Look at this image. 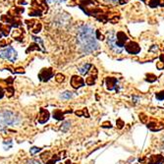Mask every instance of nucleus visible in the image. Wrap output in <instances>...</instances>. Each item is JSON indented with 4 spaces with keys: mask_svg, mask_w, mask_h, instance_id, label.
Listing matches in <instances>:
<instances>
[{
    "mask_svg": "<svg viewBox=\"0 0 164 164\" xmlns=\"http://www.w3.org/2000/svg\"><path fill=\"white\" fill-rule=\"evenodd\" d=\"M77 44L83 53H94L99 49L94 31L91 25H83L77 32Z\"/></svg>",
    "mask_w": 164,
    "mask_h": 164,
    "instance_id": "1",
    "label": "nucleus"
},
{
    "mask_svg": "<svg viewBox=\"0 0 164 164\" xmlns=\"http://www.w3.org/2000/svg\"><path fill=\"white\" fill-rule=\"evenodd\" d=\"M47 3L45 0H32V7L29 9V16L41 17L47 12Z\"/></svg>",
    "mask_w": 164,
    "mask_h": 164,
    "instance_id": "2",
    "label": "nucleus"
},
{
    "mask_svg": "<svg viewBox=\"0 0 164 164\" xmlns=\"http://www.w3.org/2000/svg\"><path fill=\"white\" fill-rule=\"evenodd\" d=\"M0 117L2 118L3 122L6 126H16L20 123V117H18L16 113L10 110H4L0 113Z\"/></svg>",
    "mask_w": 164,
    "mask_h": 164,
    "instance_id": "3",
    "label": "nucleus"
},
{
    "mask_svg": "<svg viewBox=\"0 0 164 164\" xmlns=\"http://www.w3.org/2000/svg\"><path fill=\"white\" fill-rule=\"evenodd\" d=\"M17 51L12 46H7L5 49H2L0 51V57L11 62H15L17 59Z\"/></svg>",
    "mask_w": 164,
    "mask_h": 164,
    "instance_id": "4",
    "label": "nucleus"
},
{
    "mask_svg": "<svg viewBox=\"0 0 164 164\" xmlns=\"http://www.w3.org/2000/svg\"><path fill=\"white\" fill-rule=\"evenodd\" d=\"M25 22L27 25H28V29L32 32V34H38V32L41 31V29H42L41 23L37 22V21H35V20H31V21L26 20Z\"/></svg>",
    "mask_w": 164,
    "mask_h": 164,
    "instance_id": "5",
    "label": "nucleus"
},
{
    "mask_svg": "<svg viewBox=\"0 0 164 164\" xmlns=\"http://www.w3.org/2000/svg\"><path fill=\"white\" fill-rule=\"evenodd\" d=\"M53 75H54V73H53V70L51 68L42 69L40 71V73L38 74V79H40L41 82H47L52 78Z\"/></svg>",
    "mask_w": 164,
    "mask_h": 164,
    "instance_id": "6",
    "label": "nucleus"
},
{
    "mask_svg": "<svg viewBox=\"0 0 164 164\" xmlns=\"http://www.w3.org/2000/svg\"><path fill=\"white\" fill-rule=\"evenodd\" d=\"M115 35H116V34L114 32H110V34L108 35V37H107V43H108L109 47L112 50H114V51L117 53H120L122 51V48H119V47L115 44Z\"/></svg>",
    "mask_w": 164,
    "mask_h": 164,
    "instance_id": "7",
    "label": "nucleus"
},
{
    "mask_svg": "<svg viewBox=\"0 0 164 164\" xmlns=\"http://www.w3.org/2000/svg\"><path fill=\"white\" fill-rule=\"evenodd\" d=\"M127 40H128V37L125 35V32H118L117 34H116V35H115V44L119 47V48H122Z\"/></svg>",
    "mask_w": 164,
    "mask_h": 164,
    "instance_id": "8",
    "label": "nucleus"
},
{
    "mask_svg": "<svg viewBox=\"0 0 164 164\" xmlns=\"http://www.w3.org/2000/svg\"><path fill=\"white\" fill-rule=\"evenodd\" d=\"M126 51L130 54H138L141 51V47L139 46V44L135 42V41H131L126 45Z\"/></svg>",
    "mask_w": 164,
    "mask_h": 164,
    "instance_id": "9",
    "label": "nucleus"
},
{
    "mask_svg": "<svg viewBox=\"0 0 164 164\" xmlns=\"http://www.w3.org/2000/svg\"><path fill=\"white\" fill-rule=\"evenodd\" d=\"M71 86H72L74 88H82V86H85V81H83V78H81V77H79V76H73L72 79H71Z\"/></svg>",
    "mask_w": 164,
    "mask_h": 164,
    "instance_id": "10",
    "label": "nucleus"
},
{
    "mask_svg": "<svg viewBox=\"0 0 164 164\" xmlns=\"http://www.w3.org/2000/svg\"><path fill=\"white\" fill-rule=\"evenodd\" d=\"M49 112L46 109L40 108V116H38V123L44 124L49 120Z\"/></svg>",
    "mask_w": 164,
    "mask_h": 164,
    "instance_id": "11",
    "label": "nucleus"
},
{
    "mask_svg": "<svg viewBox=\"0 0 164 164\" xmlns=\"http://www.w3.org/2000/svg\"><path fill=\"white\" fill-rule=\"evenodd\" d=\"M117 85V79L113 77H107L106 78V86L109 91H113L115 88V86Z\"/></svg>",
    "mask_w": 164,
    "mask_h": 164,
    "instance_id": "12",
    "label": "nucleus"
},
{
    "mask_svg": "<svg viewBox=\"0 0 164 164\" xmlns=\"http://www.w3.org/2000/svg\"><path fill=\"white\" fill-rule=\"evenodd\" d=\"M71 113L72 112V110H69V111H66V112H62L60 109H56L53 111V118H55L56 120H63L64 119V114L65 113Z\"/></svg>",
    "mask_w": 164,
    "mask_h": 164,
    "instance_id": "13",
    "label": "nucleus"
},
{
    "mask_svg": "<svg viewBox=\"0 0 164 164\" xmlns=\"http://www.w3.org/2000/svg\"><path fill=\"white\" fill-rule=\"evenodd\" d=\"M10 29H11V27L9 25H4L3 23H0V32L2 34V35H4V37H8L9 34H10Z\"/></svg>",
    "mask_w": 164,
    "mask_h": 164,
    "instance_id": "14",
    "label": "nucleus"
},
{
    "mask_svg": "<svg viewBox=\"0 0 164 164\" xmlns=\"http://www.w3.org/2000/svg\"><path fill=\"white\" fill-rule=\"evenodd\" d=\"M163 160L161 155H152L150 156V159L148 161V164H158Z\"/></svg>",
    "mask_w": 164,
    "mask_h": 164,
    "instance_id": "15",
    "label": "nucleus"
},
{
    "mask_svg": "<svg viewBox=\"0 0 164 164\" xmlns=\"http://www.w3.org/2000/svg\"><path fill=\"white\" fill-rule=\"evenodd\" d=\"M34 50H38V51H40V50H42V49H41V47L40 46V44L34 42V43L29 44L28 49L26 50V53H29L31 51H34Z\"/></svg>",
    "mask_w": 164,
    "mask_h": 164,
    "instance_id": "16",
    "label": "nucleus"
},
{
    "mask_svg": "<svg viewBox=\"0 0 164 164\" xmlns=\"http://www.w3.org/2000/svg\"><path fill=\"white\" fill-rule=\"evenodd\" d=\"M92 68V65L91 64H85L83 67H80L79 68V72L83 74V75H85V74L88 73L89 72V69Z\"/></svg>",
    "mask_w": 164,
    "mask_h": 164,
    "instance_id": "17",
    "label": "nucleus"
},
{
    "mask_svg": "<svg viewBox=\"0 0 164 164\" xmlns=\"http://www.w3.org/2000/svg\"><path fill=\"white\" fill-rule=\"evenodd\" d=\"M24 35V29H15L13 31V34H12V37L15 38V40H19Z\"/></svg>",
    "mask_w": 164,
    "mask_h": 164,
    "instance_id": "18",
    "label": "nucleus"
},
{
    "mask_svg": "<svg viewBox=\"0 0 164 164\" xmlns=\"http://www.w3.org/2000/svg\"><path fill=\"white\" fill-rule=\"evenodd\" d=\"M50 155H51V153H50L49 151H45V152H43V153L40 155V158L43 160L44 163H46V162L48 161V160L52 157V156H50Z\"/></svg>",
    "mask_w": 164,
    "mask_h": 164,
    "instance_id": "19",
    "label": "nucleus"
},
{
    "mask_svg": "<svg viewBox=\"0 0 164 164\" xmlns=\"http://www.w3.org/2000/svg\"><path fill=\"white\" fill-rule=\"evenodd\" d=\"M70 126H71V123H70V122H69V121H66V122H64V123L61 125L60 130L62 131V132L66 133V132H68V130L70 129Z\"/></svg>",
    "mask_w": 164,
    "mask_h": 164,
    "instance_id": "20",
    "label": "nucleus"
},
{
    "mask_svg": "<svg viewBox=\"0 0 164 164\" xmlns=\"http://www.w3.org/2000/svg\"><path fill=\"white\" fill-rule=\"evenodd\" d=\"M15 94V89L13 88V86H8L6 88V94H7L8 97H12Z\"/></svg>",
    "mask_w": 164,
    "mask_h": 164,
    "instance_id": "21",
    "label": "nucleus"
},
{
    "mask_svg": "<svg viewBox=\"0 0 164 164\" xmlns=\"http://www.w3.org/2000/svg\"><path fill=\"white\" fill-rule=\"evenodd\" d=\"M60 158L61 157H59L58 155H52V157L46 162V164H55L58 160H60Z\"/></svg>",
    "mask_w": 164,
    "mask_h": 164,
    "instance_id": "22",
    "label": "nucleus"
},
{
    "mask_svg": "<svg viewBox=\"0 0 164 164\" xmlns=\"http://www.w3.org/2000/svg\"><path fill=\"white\" fill-rule=\"evenodd\" d=\"M72 96H73V94L71 91H64L63 94H61V97L63 98V99H70Z\"/></svg>",
    "mask_w": 164,
    "mask_h": 164,
    "instance_id": "23",
    "label": "nucleus"
},
{
    "mask_svg": "<svg viewBox=\"0 0 164 164\" xmlns=\"http://www.w3.org/2000/svg\"><path fill=\"white\" fill-rule=\"evenodd\" d=\"M55 80H56V82L57 83H62V82L65 81V76L63 75V74L59 73L55 76Z\"/></svg>",
    "mask_w": 164,
    "mask_h": 164,
    "instance_id": "24",
    "label": "nucleus"
},
{
    "mask_svg": "<svg viewBox=\"0 0 164 164\" xmlns=\"http://www.w3.org/2000/svg\"><path fill=\"white\" fill-rule=\"evenodd\" d=\"M95 79H96L95 77H92V76L88 77V78H86V83L88 86H92L95 83Z\"/></svg>",
    "mask_w": 164,
    "mask_h": 164,
    "instance_id": "25",
    "label": "nucleus"
},
{
    "mask_svg": "<svg viewBox=\"0 0 164 164\" xmlns=\"http://www.w3.org/2000/svg\"><path fill=\"white\" fill-rule=\"evenodd\" d=\"M32 38H34V40L37 41V43L40 44V46L41 47V49H42L43 51H44V45H43V41H42V40H41L40 37H32Z\"/></svg>",
    "mask_w": 164,
    "mask_h": 164,
    "instance_id": "26",
    "label": "nucleus"
},
{
    "mask_svg": "<svg viewBox=\"0 0 164 164\" xmlns=\"http://www.w3.org/2000/svg\"><path fill=\"white\" fill-rule=\"evenodd\" d=\"M46 3H49V4H60V3H63L67 0H45Z\"/></svg>",
    "mask_w": 164,
    "mask_h": 164,
    "instance_id": "27",
    "label": "nucleus"
},
{
    "mask_svg": "<svg viewBox=\"0 0 164 164\" xmlns=\"http://www.w3.org/2000/svg\"><path fill=\"white\" fill-rule=\"evenodd\" d=\"M147 81L150 82V83H153L156 81V77L153 75V74H148V75L147 76Z\"/></svg>",
    "mask_w": 164,
    "mask_h": 164,
    "instance_id": "28",
    "label": "nucleus"
},
{
    "mask_svg": "<svg viewBox=\"0 0 164 164\" xmlns=\"http://www.w3.org/2000/svg\"><path fill=\"white\" fill-rule=\"evenodd\" d=\"M41 150V148L40 147H32L31 148V150H29V152H31V154H35V153H37V152H40V151Z\"/></svg>",
    "mask_w": 164,
    "mask_h": 164,
    "instance_id": "29",
    "label": "nucleus"
},
{
    "mask_svg": "<svg viewBox=\"0 0 164 164\" xmlns=\"http://www.w3.org/2000/svg\"><path fill=\"white\" fill-rule=\"evenodd\" d=\"M155 96H156V98H157L158 100H163V99H164V91L158 92V94H156Z\"/></svg>",
    "mask_w": 164,
    "mask_h": 164,
    "instance_id": "30",
    "label": "nucleus"
},
{
    "mask_svg": "<svg viewBox=\"0 0 164 164\" xmlns=\"http://www.w3.org/2000/svg\"><path fill=\"white\" fill-rule=\"evenodd\" d=\"M14 73H16V74H24V73H25V69H24V68L19 67V68H17V69L14 70Z\"/></svg>",
    "mask_w": 164,
    "mask_h": 164,
    "instance_id": "31",
    "label": "nucleus"
},
{
    "mask_svg": "<svg viewBox=\"0 0 164 164\" xmlns=\"http://www.w3.org/2000/svg\"><path fill=\"white\" fill-rule=\"evenodd\" d=\"M95 37H96V38H98V40H104L103 35H102V34H100V32H99V31H96V32H95Z\"/></svg>",
    "mask_w": 164,
    "mask_h": 164,
    "instance_id": "32",
    "label": "nucleus"
},
{
    "mask_svg": "<svg viewBox=\"0 0 164 164\" xmlns=\"http://www.w3.org/2000/svg\"><path fill=\"white\" fill-rule=\"evenodd\" d=\"M5 127H6L5 123H4V122H3L2 118L0 117V132H1V131H3V130H4V129H5Z\"/></svg>",
    "mask_w": 164,
    "mask_h": 164,
    "instance_id": "33",
    "label": "nucleus"
},
{
    "mask_svg": "<svg viewBox=\"0 0 164 164\" xmlns=\"http://www.w3.org/2000/svg\"><path fill=\"white\" fill-rule=\"evenodd\" d=\"M27 164H41V163L37 159H31V160H29Z\"/></svg>",
    "mask_w": 164,
    "mask_h": 164,
    "instance_id": "34",
    "label": "nucleus"
},
{
    "mask_svg": "<svg viewBox=\"0 0 164 164\" xmlns=\"http://www.w3.org/2000/svg\"><path fill=\"white\" fill-rule=\"evenodd\" d=\"M140 119H141L142 120V123H145V122H147V116H145V114H140Z\"/></svg>",
    "mask_w": 164,
    "mask_h": 164,
    "instance_id": "35",
    "label": "nucleus"
},
{
    "mask_svg": "<svg viewBox=\"0 0 164 164\" xmlns=\"http://www.w3.org/2000/svg\"><path fill=\"white\" fill-rule=\"evenodd\" d=\"M156 67L158 68L159 70H162L163 68H164V62H162V61L158 62V63H157V65H156Z\"/></svg>",
    "mask_w": 164,
    "mask_h": 164,
    "instance_id": "36",
    "label": "nucleus"
},
{
    "mask_svg": "<svg viewBox=\"0 0 164 164\" xmlns=\"http://www.w3.org/2000/svg\"><path fill=\"white\" fill-rule=\"evenodd\" d=\"M7 40H0V47H4V46H7Z\"/></svg>",
    "mask_w": 164,
    "mask_h": 164,
    "instance_id": "37",
    "label": "nucleus"
},
{
    "mask_svg": "<svg viewBox=\"0 0 164 164\" xmlns=\"http://www.w3.org/2000/svg\"><path fill=\"white\" fill-rule=\"evenodd\" d=\"M123 121H122V120H120V119H119V120L117 121V125H118V128H119V129H121V128L122 127H123Z\"/></svg>",
    "mask_w": 164,
    "mask_h": 164,
    "instance_id": "38",
    "label": "nucleus"
},
{
    "mask_svg": "<svg viewBox=\"0 0 164 164\" xmlns=\"http://www.w3.org/2000/svg\"><path fill=\"white\" fill-rule=\"evenodd\" d=\"M3 96H4V89H3L2 86H0V99H1Z\"/></svg>",
    "mask_w": 164,
    "mask_h": 164,
    "instance_id": "39",
    "label": "nucleus"
},
{
    "mask_svg": "<svg viewBox=\"0 0 164 164\" xmlns=\"http://www.w3.org/2000/svg\"><path fill=\"white\" fill-rule=\"evenodd\" d=\"M118 1H119L120 4H125V3L128 2V0H118Z\"/></svg>",
    "mask_w": 164,
    "mask_h": 164,
    "instance_id": "40",
    "label": "nucleus"
},
{
    "mask_svg": "<svg viewBox=\"0 0 164 164\" xmlns=\"http://www.w3.org/2000/svg\"><path fill=\"white\" fill-rule=\"evenodd\" d=\"M65 164H72V163H71L70 160H68V161H66V163H65Z\"/></svg>",
    "mask_w": 164,
    "mask_h": 164,
    "instance_id": "41",
    "label": "nucleus"
},
{
    "mask_svg": "<svg viewBox=\"0 0 164 164\" xmlns=\"http://www.w3.org/2000/svg\"><path fill=\"white\" fill-rule=\"evenodd\" d=\"M1 37H2V34L0 32V38H1Z\"/></svg>",
    "mask_w": 164,
    "mask_h": 164,
    "instance_id": "42",
    "label": "nucleus"
},
{
    "mask_svg": "<svg viewBox=\"0 0 164 164\" xmlns=\"http://www.w3.org/2000/svg\"><path fill=\"white\" fill-rule=\"evenodd\" d=\"M162 164H164V160H162Z\"/></svg>",
    "mask_w": 164,
    "mask_h": 164,
    "instance_id": "43",
    "label": "nucleus"
}]
</instances>
